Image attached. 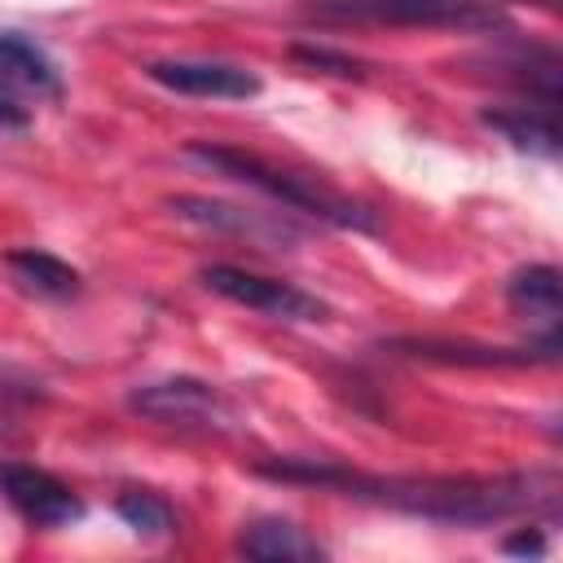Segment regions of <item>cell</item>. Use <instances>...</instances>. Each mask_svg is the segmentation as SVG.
<instances>
[{"mask_svg": "<svg viewBox=\"0 0 563 563\" xmlns=\"http://www.w3.org/2000/svg\"><path fill=\"white\" fill-rule=\"evenodd\" d=\"M268 479L334 488L356 501L391 506L435 523H497L510 515H554L559 506V475L554 471H515V475H361L347 466H325L312 457L290 462H260Z\"/></svg>", "mask_w": 563, "mask_h": 563, "instance_id": "obj_1", "label": "cell"}, {"mask_svg": "<svg viewBox=\"0 0 563 563\" xmlns=\"http://www.w3.org/2000/svg\"><path fill=\"white\" fill-rule=\"evenodd\" d=\"M185 154H189L194 163H202V167H216L220 176H229V180H238V185L260 189L264 198L290 207V211L317 216V220L339 224V229L378 233V216H374L365 202L325 189L317 176H295V172H286V167L264 163L260 154H246V150H233V145H211V141H194Z\"/></svg>", "mask_w": 563, "mask_h": 563, "instance_id": "obj_2", "label": "cell"}, {"mask_svg": "<svg viewBox=\"0 0 563 563\" xmlns=\"http://www.w3.org/2000/svg\"><path fill=\"white\" fill-rule=\"evenodd\" d=\"M554 0H317L308 4L321 22H387V26H457V31H506V9Z\"/></svg>", "mask_w": 563, "mask_h": 563, "instance_id": "obj_3", "label": "cell"}, {"mask_svg": "<svg viewBox=\"0 0 563 563\" xmlns=\"http://www.w3.org/2000/svg\"><path fill=\"white\" fill-rule=\"evenodd\" d=\"M198 282L229 299V303H242L268 321H325L330 317V303L299 290L295 282H282V277H264V273H251V268H238V264H207L198 273Z\"/></svg>", "mask_w": 563, "mask_h": 563, "instance_id": "obj_4", "label": "cell"}, {"mask_svg": "<svg viewBox=\"0 0 563 563\" xmlns=\"http://www.w3.org/2000/svg\"><path fill=\"white\" fill-rule=\"evenodd\" d=\"M128 405L163 427H185V431H233L238 409L202 378H158L132 387Z\"/></svg>", "mask_w": 563, "mask_h": 563, "instance_id": "obj_5", "label": "cell"}, {"mask_svg": "<svg viewBox=\"0 0 563 563\" xmlns=\"http://www.w3.org/2000/svg\"><path fill=\"white\" fill-rule=\"evenodd\" d=\"M167 211L185 224H198V229H211V233H229V238H242L251 246H264V251H286L299 242V224L286 220V216H273V211H246V207H233V202H216V198H198V194H176L167 198Z\"/></svg>", "mask_w": 563, "mask_h": 563, "instance_id": "obj_6", "label": "cell"}, {"mask_svg": "<svg viewBox=\"0 0 563 563\" xmlns=\"http://www.w3.org/2000/svg\"><path fill=\"white\" fill-rule=\"evenodd\" d=\"M145 75L180 97H220V101H246L260 92V75L233 62H194V57H167L150 62Z\"/></svg>", "mask_w": 563, "mask_h": 563, "instance_id": "obj_7", "label": "cell"}, {"mask_svg": "<svg viewBox=\"0 0 563 563\" xmlns=\"http://www.w3.org/2000/svg\"><path fill=\"white\" fill-rule=\"evenodd\" d=\"M0 488L13 501V510L35 528H62L84 515V501L40 466H22V462L0 466Z\"/></svg>", "mask_w": 563, "mask_h": 563, "instance_id": "obj_8", "label": "cell"}, {"mask_svg": "<svg viewBox=\"0 0 563 563\" xmlns=\"http://www.w3.org/2000/svg\"><path fill=\"white\" fill-rule=\"evenodd\" d=\"M506 303L510 312H519L523 321L537 325V339H559V321H563V277L554 264H528L519 273H510L506 282Z\"/></svg>", "mask_w": 563, "mask_h": 563, "instance_id": "obj_9", "label": "cell"}, {"mask_svg": "<svg viewBox=\"0 0 563 563\" xmlns=\"http://www.w3.org/2000/svg\"><path fill=\"white\" fill-rule=\"evenodd\" d=\"M238 550L246 559H260V563H317V559H325V545L282 515L251 519L238 532Z\"/></svg>", "mask_w": 563, "mask_h": 563, "instance_id": "obj_10", "label": "cell"}, {"mask_svg": "<svg viewBox=\"0 0 563 563\" xmlns=\"http://www.w3.org/2000/svg\"><path fill=\"white\" fill-rule=\"evenodd\" d=\"M400 352L449 361V365H541L559 361V339H537L528 347H471V343H435V339H400Z\"/></svg>", "mask_w": 563, "mask_h": 563, "instance_id": "obj_11", "label": "cell"}, {"mask_svg": "<svg viewBox=\"0 0 563 563\" xmlns=\"http://www.w3.org/2000/svg\"><path fill=\"white\" fill-rule=\"evenodd\" d=\"M0 88L31 97H62V75L44 48H35L13 31H0Z\"/></svg>", "mask_w": 563, "mask_h": 563, "instance_id": "obj_12", "label": "cell"}, {"mask_svg": "<svg viewBox=\"0 0 563 563\" xmlns=\"http://www.w3.org/2000/svg\"><path fill=\"white\" fill-rule=\"evenodd\" d=\"M4 268L35 299H70V295H79V273L66 260L48 255V251H35V246L9 251L4 255Z\"/></svg>", "mask_w": 563, "mask_h": 563, "instance_id": "obj_13", "label": "cell"}, {"mask_svg": "<svg viewBox=\"0 0 563 563\" xmlns=\"http://www.w3.org/2000/svg\"><path fill=\"white\" fill-rule=\"evenodd\" d=\"M484 123L497 128L515 150H528L537 158H554L559 154V128H554V110L550 106H510V110H484Z\"/></svg>", "mask_w": 563, "mask_h": 563, "instance_id": "obj_14", "label": "cell"}, {"mask_svg": "<svg viewBox=\"0 0 563 563\" xmlns=\"http://www.w3.org/2000/svg\"><path fill=\"white\" fill-rule=\"evenodd\" d=\"M114 510H119V519H123L132 532H141V537H167V532L176 528V510H172L158 493H145V488L119 493Z\"/></svg>", "mask_w": 563, "mask_h": 563, "instance_id": "obj_15", "label": "cell"}, {"mask_svg": "<svg viewBox=\"0 0 563 563\" xmlns=\"http://www.w3.org/2000/svg\"><path fill=\"white\" fill-rule=\"evenodd\" d=\"M295 57L308 62V66H321V70H330V75H361V66H356L352 57L330 53V48H295Z\"/></svg>", "mask_w": 563, "mask_h": 563, "instance_id": "obj_16", "label": "cell"}, {"mask_svg": "<svg viewBox=\"0 0 563 563\" xmlns=\"http://www.w3.org/2000/svg\"><path fill=\"white\" fill-rule=\"evenodd\" d=\"M501 550L506 554H545V537H541V528H519L515 537L501 541Z\"/></svg>", "mask_w": 563, "mask_h": 563, "instance_id": "obj_17", "label": "cell"}, {"mask_svg": "<svg viewBox=\"0 0 563 563\" xmlns=\"http://www.w3.org/2000/svg\"><path fill=\"white\" fill-rule=\"evenodd\" d=\"M22 128H26V110L0 92V132H22Z\"/></svg>", "mask_w": 563, "mask_h": 563, "instance_id": "obj_18", "label": "cell"}]
</instances>
